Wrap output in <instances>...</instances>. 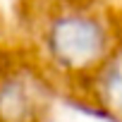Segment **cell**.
Instances as JSON below:
<instances>
[{
  "label": "cell",
  "instance_id": "obj_1",
  "mask_svg": "<svg viewBox=\"0 0 122 122\" xmlns=\"http://www.w3.org/2000/svg\"><path fill=\"white\" fill-rule=\"evenodd\" d=\"M15 50H17V48H15ZM15 50H5V48H3V43H0V72H3V70L7 67V62L12 60Z\"/></svg>",
  "mask_w": 122,
  "mask_h": 122
}]
</instances>
